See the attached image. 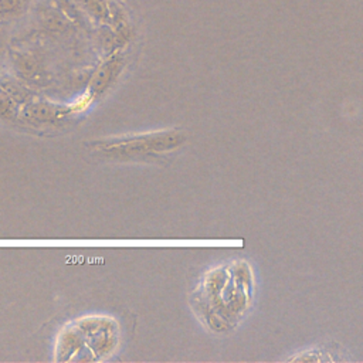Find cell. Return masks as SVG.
Here are the masks:
<instances>
[{"label":"cell","mask_w":363,"mask_h":363,"mask_svg":"<svg viewBox=\"0 0 363 363\" xmlns=\"http://www.w3.org/2000/svg\"><path fill=\"white\" fill-rule=\"evenodd\" d=\"M91 104V96L89 95H84L81 99H78L72 106L71 109L72 111H84L88 108V105Z\"/></svg>","instance_id":"1"}]
</instances>
